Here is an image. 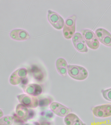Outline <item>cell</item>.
Returning a JSON list of instances; mask_svg holds the SVG:
<instances>
[{"label":"cell","mask_w":111,"mask_h":125,"mask_svg":"<svg viewBox=\"0 0 111 125\" xmlns=\"http://www.w3.org/2000/svg\"><path fill=\"white\" fill-rule=\"evenodd\" d=\"M67 71L70 77L78 81L85 80L88 75V72L85 68L78 65H68Z\"/></svg>","instance_id":"cell-1"},{"label":"cell","mask_w":111,"mask_h":125,"mask_svg":"<svg viewBox=\"0 0 111 125\" xmlns=\"http://www.w3.org/2000/svg\"><path fill=\"white\" fill-rule=\"evenodd\" d=\"M50 108L56 115L60 117H64L69 114L70 110L69 108L57 103H52Z\"/></svg>","instance_id":"cell-8"},{"label":"cell","mask_w":111,"mask_h":125,"mask_svg":"<svg viewBox=\"0 0 111 125\" xmlns=\"http://www.w3.org/2000/svg\"><path fill=\"white\" fill-rule=\"evenodd\" d=\"M3 116V113L1 109H0V118Z\"/></svg>","instance_id":"cell-15"},{"label":"cell","mask_w":111,"mask_h":125,"mask_svg":"<svg viewBox=\"0 0 111 125\" xmlns=\"http://www.w3.org/2000/svg\"><path fill=\"white\" fill-rule=\"evenodd\" d=\"M18 98L19 102L21 103L22 104H24L26 106H29L30 107H34L36 106L34 104L37 105L38 101H37V99L31 97L25 94H22L18 96Z\"/></svg>","instance_id":"cell-10"},{"label":"cell","mask_w":111,"mask_h":125,"mask_svg":"<svg viewBox=\"0 0 111 125\" xmlns=\"http://www.w3.org/2000/svg\"><path fill=\"white\" fill-rule=\"evenodd\" d=\"M15 40L18 41H24L30 38L29 33L27 31L22 29H18L15 30Z\"/></svg>","instance_id":"cell-12"},{"label":"cell","mask_w":111,"mask_h":125,"mask_svg":"<svg viewBox=\"0 0 111 125\" xmlns=\"http://www.w3.org/2000/svg\"><path fill=\"white\" fill-rule=\"evenodd\" d=\"M82 35L87 46L92 50H96L99 46V42L94 32L91 30L86 29L82 30Z\"/></svg>","instance_id":"cell-2"},{"label":"cell","mask_w":111,"mask_h":125,"mask_svg":"<svg viewBox=\"0 0 111 125\" xmlns=\"http://www.w3.org/2000/svg\"><path fill=\"white\" fill-rule=\"evenodd\" d=\"M13 121L14 118L12 116H5L0 119V125H11Z\"/></svg>","instance_id":"cell-13"},{"label":"cell","mask_w":111,"mask_h":125,"mask_svg":"<svg viewBox=\"0 0 111 125\" xmlns=\"http://www.w3.org/2000/svg\"><path fill=\"white\" fill-rule=\"evenodd\" d=\"M66 125H86L75 114L70 113L66 115L64 118Z\"/></svg>","instance_id":"cell-9"},{"label":"cell","mask_w":111,"mask_h":125,"mask_svg":"<svg viewBox=\"0 0 111 125\" xmlns=\"http://www.w3.org/2000/svg\"><path fill=\"white\" fill-rule=\"evenodd\" d=\"M92 113L95 117L105 118L111 116V104L97 105L92 108Z\"/></svg>","instance_id":"cell-5"},{"label":"cell","mask_w":111,"mask_h":125,"mask_svg":"<svg viewBox=\"0 0 111 125\" xmlns=\"http://www.w3.org/2000/svg\"><path fill=\"white\" fill-rule=\"evenodd\" d=\"M102 96L105 100L111 102V88L102 91Z\"/></svg>","instance_id":"cell-14"},{"label":"cell","mask_w":111,"mask_h":125,"mask_svg":"<svg viewBox=\"0 0 111 125\" xmlns=\"http://www.w3.org/2000/svg\"><path fill=\"white\" fill-rule=\"evenodd\" d=\"M47 19L50 24L55 29L61 30L63 28L65 22L64 20L55 12L50 10H48Z\"/></svg>","instance_id":"cell-4"},{"label":"cell","mask_w":111,"mask_h":125,"mask_svg":"<svg viewBox=\"0 0 111 125\" xmlns=\"http://www.w3.org/2000/svg\"><path fill=\"white\" fill-rule=\"evenodd\" d=\"M76 16L73 15L65 20L63 29V36L65 39H70L75 34Z\"/></svg>","instance_id":"cell-3"},{"label":"cell","mask_w":111,"mask_h":125,"mask_svg":"<svg viewBox=\"0 0 111 125\" xmlns=\"http://www.w3.org/2000/svg\"><path fill=\"white\" fill-rule=\"evenodd\" d=\"M98 41L107 46L111 47V34L106 29L99 28L95 31Z\"/></svg>","instance_id":"cell-7"},{"label":"cell","mask_w":111,"mask_h":125,"mask_svg":"<svg viewBox=\"0 0 111 125\" xmlns=\"http://www.w3.org/2000/svg\"><path fill=\"white\" fill-rule=\"evenodd\" d=\"M72 41L75 48L81 52H87L88 51L87 46L80 33H75L72 37Z\"/></svg>","instance_id":"cell-6"},{"label":"cell","mask_w":111,"mask_h":125,"mask_svg":"<svg viewBox=\"0 0 111 125\" xmlns=\"http://www.w3.org/2000/svg\"><path fill=\"white\" fill-rule=\"evenodd\" d=\"M56 66L57 71L60 75L64 76L67 74L68 65L65 59L58 58L56 61Z\"/></svg>","instance_id":"cell-11"}]
</instances>
